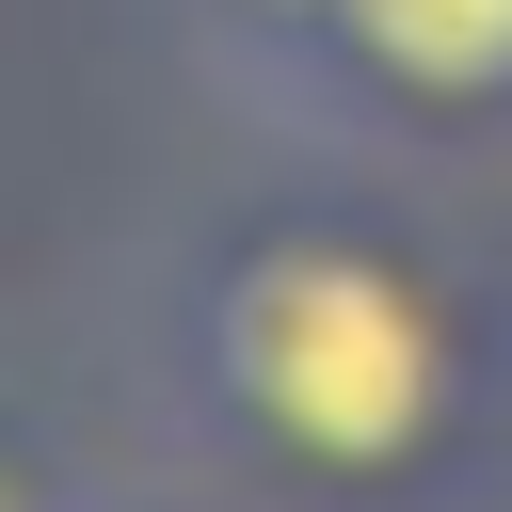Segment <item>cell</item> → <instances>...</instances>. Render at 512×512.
I'll use <instances>...</instances> for the list:
<instances>
[{
	"instance_id": "2",
	"label": "cell",
	"mask_w": 512,
	"mask_h": 512,
	"mask_svg": "<svg viewBox=\"0 0 512 512\" xmlns=\"http://www.w3.org/2000/svg\"><path fill=\"white\" fill-rule=\"evenodd\" d=\"M272 64H304L336 128H400V144L512 128V0H304Z\"/></svg>"
},
{
	"instance_id": "1",
	"label": "cell",
	"mask_w": 512,
	"mask_h": 512,
	"mask_svg": "<svg viewBox=\"0 0 512 512\" xmlns=\"http://www.w3.org/2000/svg\"><path fill=\"white\" fill-rule=\"evenodd\" d=\"M496 288L384 224V208H272L224 224L160 304V400L272 496L384 512L432 496L496 416Z\"/></svg>"
},
{
	"instance_id": "3",
	"label": "cell",
	"mask_w": 512,
	"mask_h": 512,
	"mask_svg": "<svg viewBox=\"0 0 512 512\" xmlns=\"http://www.w3.org/2000/svg\"><path fill=\"white\" fill-rule=\"evenodd\" d=\"M208 16H224L240 48H288V32H304V0H208Z\"/></svg>"
}]
</instances>
